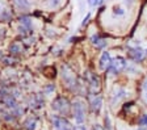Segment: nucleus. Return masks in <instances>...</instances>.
<instances>
[{
	"label": "nucleus",
	"instance_id": "13",
	"mask_svg": "<svg viewBox=\"0 0 147 130\" xmlns=\"http://www.w3.org/2000/svg\"><path fill=\"white\" fill-rule=\"evenodd\" d=\"M0 118L7 122V124H13L16 121V117L13 116V113L11 110L7 112V110H3V109H0Z\"/></svg>",
	"mask_w": 147,
	"mask_h": 130
},
{
	"label": "nucleus",
	"instance_id": "9",
	"mask_svg": "<svg viewBox=\"0 0 147 130\" xmlns=\"http://www.w3.org/2000/svg\"><path fill=\"white\" fill-rule=\"evenodd\" d=\"M1 102H3L4 105H5L7 109H9V110H12V109H15L16 106L18 105L17 102V99H16L15 96H13L12 93H8L5 97H4L3 100H1Z\"/></svg>",
	"mask_w": 147,
	"mask_h": 130
},
{
	"label": "nucleus",
	"instance_id": "2",
	"mask_svg": "<svg viewBox=\"0 0 147 130\" xmlns=\"http://www.w3.org/2000/svg\"><path fill=\"white\" fill-rule=\"evenodd\" d=\"M51 109L54 112H57L59 116H66L70 115V110H71V102L68 101L67 97L64 96H57L51 102Z\"/></svg>",
	"mask_w": 147,
	"mask_h": 130
},
{
	"label": "nucleus",
	"instance_id": "12",
	"mask_svg": "<svg viewBox=\"0 0 147 130\" xmlns=\"http://www.w3.org/2000/svg\"><path fill=\"white\" fill-rule=\"evenodd\" d=\"M127 96L126 95V91L123 90V88H118V90L114 92V95L112 96V100H110V104L112 105H114V104H117V102L119 101V100H122V99H125V97Z\"/></svg>",
	"mask_w": 147,
	"mask_h": 130
},
{
	"label": "nucleus",
	"instance_id": "33",
	"mask_svg": "<svg viewBox=\"0 0 147 130\" xmlns=\"http://www.w3.org/2000/svg\"><path fill=\"white\" fill-rule=\"evenodd\" d=\"M3 59V54H1V51H0V61Z\"/></svg>",
	"mask_w": 147,
	"mask_h": 130
},
{
	"label": "nucleus",
	"instance_id": "4",
	"mask_svg": "<svg viewBox=\"0 0 147 130\" xmlns=\"http://www.w3.org/2000/svg\"><path fill=\"white\" fill-rule=\"evenodd\" d=\"M50 121H51L53 130H72V125H71L70 121L66 117H63V116L53 115Z\"/></svg>",
	"mask_w": 147,
	"mask_h": 130
},
{
	"label": "nucleus",
	"instance_id": "30",
	"mask_svg": "<svg viewBox=\"0 0 147 130\" xmlns=\"http://www.w3.org/2000/svg\"><path fill=\"white\" fill-rule=\"evenodd\" d=\"M143 91H147V82L143 84Z\"/></svg>",
	"mask_w": 147,
	"mask_h": 130
},
{
	"label": "nucleus",
	"instance_id": "20",
	"mask_svg": "<svg viewBox=\"0 0 147 130\" xmlns=\"http://www.w3.org/2000/svg\"><path fill=\"white\" fill-rule=\"evenodd\" d=\"M1 63L5 66H13L17 63V59L13 58V57L11 55H7V57H3V59H1Z\"/></svg>",
	"mask_w": 147,
	"mask_h": 130
},
{
	"label": "nucleus",
	"instance_id": "15",
	"mask_svg": "<svg viewBox=\"0 0 147 130\" xmlns=\"http://www.w3.org/2000/svg\"><path fill=\"white\" fill-rule=\"evenodd\" d=\"M18 22H20V25L21 26H24V28H26L28 30L33 32V21H32L30 17H28V16H21L20 19H18Z\"/></svg>",
	"mask_w": 147,
	"mask_h": 130
},
{
	"label": "nucleus",
	"instance_id": "16",
	"mask_svg": "<svg viewBox=\"0 0 147 130\" xmlns=\"http://www.w3.org/2000/svg\"><path fill=\"white\" fill-rule=\"evenodd\" d=\"M24 129L25 130H36L37 127V117L34 116H30V117H28L26 120L24 121Z\"/></svg>",
	"mask_w": 147,
	"mask_h": 130
},
{
	"label": "nucleus",
	"instance_id": "18",
	"mask_svg": "<svg viewBox=\"0 0 147 130\" xmlns=\"http://www.w3.org/2000/svg\"><path fill=\"white\" fill-rule=\"evenodd\" d=\"M91 42L93 43L96 47H98V49H102V47L107 46V41L102 40V38H100V36H98V34L92 36V37H91Z\"/></svg>",
	"mask_w": 147,
	"mask_h": 130
},
{
	"label": "nucleus",
	"instance_id": "14",
	"mask_svg": "<svg viewBox=\"0 0 147 130\" xmlns=\"http://www.w3.org/2000/svg\"><path fill=\"white\" fill-rule=\"evenodd\" d=\"M24 51V46H22L21 42H18V41H15L9 45V53L12 54V55H16V54H21Z\"/></svg>",
	"mask_w": 147,
	"mask_h": 130
},
{
	"label": "nucleus",
	"instance_id": "6",
	"mask_svg": "<svg viewBox=\"0 0 147 130\" xmlns=\"http://www.w3.org/2000/svg\"><path fill=\"white\" fill-rule=\"evenodd\" d=\"M84 76H86V80L88 82V84H89V88H91L93 92L98 91V88H100V79H98L97 75L91 71H86Z\"/></svg>",
	"mask_w": 147,
	"mask_h": 130
},
{
	"label": "nucleus",
	"instance_id": "31",
	"mask_svg": "<svg viewBox=\"0 0 147 130\" xmlns=\"http://www.w3.org/2000/svg\"><path fill=\"white\" fill-rule=\"evenodd\" d=\"M138 130H147V126H143V127H139Z\"/></svg>",
	"mask_w": 147,
	"mask_h": 130
},
{
	"label": "nucleus",
	"instance_id": "19",
	"mask_svg": "<svg viewBox=\"0 0 147 130\" xmlns=\"http://www.w3.org/2000/svg\"><path fill=\"white\" fill-rule=\"evenodd\" d=\"M12 20V13H11V11L8 9H1V12H0V21H4V22H8Z\"/></svg>",
	"mask_w": 147,
	"mask_h": 130
},
{
	"label": "nucleus",
	"instance_id": "8",
	"mask_svg": "<svg viewBox=\"0 0 147 130\" xmlns=\"http://www.w3.org/2000/svg\"><path fill=\"white\" fill-rule=\"evenodd\" d=\"M29 106L33 109H40L43 106V97L41 93H37V95H32L29 97Z\"/></svg>",
	"mask_w": 147,
	"mask_h": 130
},
{
	"label": "nucleus",
	"instance_id": "1",
	"mask_svg": "<svg viewBox=\"0 0 147 130\" xmlns=\"http://www.w3.org/2000/svg\"><path fill=\"white\" fill-rule=\"evenodd\" d=\"M71 110H72L74 120L78 125H83L86 121V104L82 99H75L71 102Z\"/></svg>",
	"mask_w": 147,
	"mask_h": 130
},
{
	"label": "nucleus",
	"instance_id": "24",
	"mask_svg": "<svg viewBox=\"0 0 147 130\" xmlns=\"http://www.w3.org/2000/svg\"><path fill=\"white\" fill-rule=\"evenodd\" d=\"M139 125H141L142 127L143 126H147V115H143V116H141V118H139Z\"/></svg>",
	"mask_w": 147,
	"mask_h": 130
},
{
	"label": "nucleus",
	"instance_id": "23",
	"mask_svg": "<svg viewBox=\"0 0 147 130\" xmlns=\"http://www.w3.org/2000/svg\"><path fill=\"white\" fill-rule=\"evenodd\" d=\"M104 3V0H88L89 7H96V5H101Z\"/></svg>",
	"mask_w": 147,
	"mask_h": 130
},
{
	"label": "nucleus",
	"instance_id": "11",
	"mask_svg": "<svg viewBox=\"0 0 147 130\" xmlns=\"http://www.w3.org/2000/svg\"><path fill=\"white\" fill-rule=\"evenodd\" d=\"M100 68L101 70H108L110 67V63H112V58H110V54L108 51H104L100 57Z\"/></svg>",
	"mask_w": 147,
	"mask_h": 130
},
{
	"label": "nucleus",
	"instance_id": "5",
	"mask_svg": "<svg viewBox=\"0 0 147 130\" xmlns=\"http://www.w3.org/2000/svg\"><path fill=\"white\" fill-rule=\"evenodd\" d=\"M127 63L122 57H117L116 59H112V63H110V67L108 68L113 75H117L118 72H121L123 68H126Z\"/></svg>",
	"mask_w": 147,
	"mask_h": 130
},
{
	"label": "nucleus",
	"instance_id": "17",
	"mask_svg": "<svg viewBox=\"0 0 147 130\" xmlns=\"http://www.w3.org/2000/svg\"><path fill=\"white\" fill-rule=\"evenodd\" d=\"M13 3L22 12H26L30 8V0H13Z\"/></svg>",
	"mask_w": 147,
	"mask_h": 130
},
{
	"label": "nucleus",
	"instance_id": "28",
	"mask_svg": "<svg viewBox=\"0 0 147 130\" xmlns=\"http://www.w3.org/2000/svg\"><path fill=\"white\" fill-rule=\"evenodd\" d=\"M92 130H102V127H101L100 125H95V126L92 127Z\"/></svg>",
	"mask_w": 147,
	"mask_h": 130
},
{
	"label": "nucleus",
	"instance_id": "29",
	"mask_svg": "<svg viewBox=\"0 0 147 130\" xmlns=\"http://www.w3.org/2000/svg\"><path fill=\"white\" fill-rule=\"evenodd\" d=\"M89 17H91V15H89V13H88V15H87V17H86V20H83V24H82V25H84V24H86V22H87V20H88Z\"/></svg>",
	"mask_w": 147,
	"mask_h": 130
},
{
	"label": "nucleus",
	"instance_id": "26",
	"mask_svg": "<svg viewBox=\"0 0 147 130\" xmlns=\"http://www.w3.org/2000/svg\"><path fill=\"white\" fill-rule=\"evenodd\" d=\"M114 15H119V16H121V15H123V11L122 9H121V8H116V7H114Z\"/></svg>",
	"mask_w": 147,
	"mask_h": 130
},
{
	"label": "nucleus",
	"instance_id": "7",
	"mask_svg": "<svg viewBox=\"0 0 147 130\" xmlns=\"http://www.w3.org/2000/svg\"><path fill=\"white\" fill-rule=\"evenodd\" d=\"M89 105H91L92 110L97 113L101 109V105H102V97L97 93H91L89 95Z\"/></svg>",
	"mask_w": 147,
	"mask_h": 130
},
{
	"label": "nucleus",
	"instance_id": "32",
	"mask_svg": "<svg viewBox=\"0 0 147 130\" xmlns=\"http://www.w3.org/2000/svg\"><path fill=\"white\" fill-rule=\"evenodd\" d=\"M144 100L147 101V91H144Z\"/></svg>",
	"mask_w": 147,
	"mask_h": 130
},
{
	"label": "nucleus",
	"instance_id": "27",
	"mask_svg": "<svg viewBox=\"0 0 147 130\" xmlns=\"http://www.w3.org/2000/svg\"><path fill=\"white\" fill-rule=\"evenodd\" d=\"M105 121H107V129L112 130V125H110V121H109V117H108V116H105Z\"/></svg>",
	"mask_w": 147,
	"mask_h": 130
},
{
	"label": "nucleus",
	"instance_id": "25",
	"mask_svg": "<svg viewBox=\"0 0 147 130\" xmlns=\"http://www.w3.org/2000/svg\"><path fill=\"white\" fill-rule=\"evenodd\" d=\"M61 4V0H49V7L50 8H57Z\"/></svg>",
	"mask_w": 147,
	"mask_h": 130
},
{
	"label": "nucleus",
	"instance_id": "21",
	"mask_svg": "<svg viewBox=\"0 0 147 130\" xmlns=\"http://www.w3.org/2000/svg\"><path fill=\"white\" fill-rule=\"evenodd\" d=\"M55 91V86L53 83H49L46 84L45 87H43V95H46V96H49V95H51L53 92Z\"/></svg>",
	"mask_w": 147,
	"mask_h": 130
},
{
	"label": "nucleus",
	"instance_id": "34",
	"mask_svg": "<svg viewBox=\"0 0 147 130\" xmlns=\"http://www.w3.org/2000/svg\"><path fill=\"white\" fill-rule=\"evenodd\" d=\"M0 12H1V7H0Z\"/></svg>",
	"mask_w": 147,
	"mask_h": 130
},
{
	"label": "nucleus",
	"instance_id": "3",
	"mask_svg": "<svg viewBox=\"0 0 147 130\" xmlns=\"http://www.w3.org/2000/svg\"><path fill=\"white\" fill-rule=\"evenodd\" d=\"M61 76H62V82L64 83V86L67 87L68 90L75 91L78 87V80L76 76L74 74V71L68 67L67 65H62L61 67Z\"/></svg>",
	"mask_w": 147,
	"mask_h": 130
},
{
	"label": "nucleus",
	"instance_id": "22",
	"mask_svg": "<svg viewBox=\"0 0 147 130\" xmlns=\"http://www.w3.org/2000/svg\"><path fill=\"white\" fill-rule=\"evenodd\" d=\"M11 112H12V113H13V116H15V117L17 118V117H20V116H21L22 113H24V109H22V106L20 105V104H18V105L16 106L15 109H12V110H11Z\"/></svg>",
	"mask_w": 147,
	"mask_h": 130
},
{
	"label": "nucleus",
	"instance_id": "10",
	"mask_svg": "<svg viewBox=\"0 0 147 130\" xmlns=\"http://www.w3.org/2000/svg\"><path fill=\"white\" fill-rule=\"evenodd\" d=\"M129 55H130V58H131L134 62H141L142 59L144 58L146 53H144L142 49H139V47H133V49L129 50Z\"/></svg>",
	"mask_w": 147,
	"mask_h": 130
}]
</instances>
